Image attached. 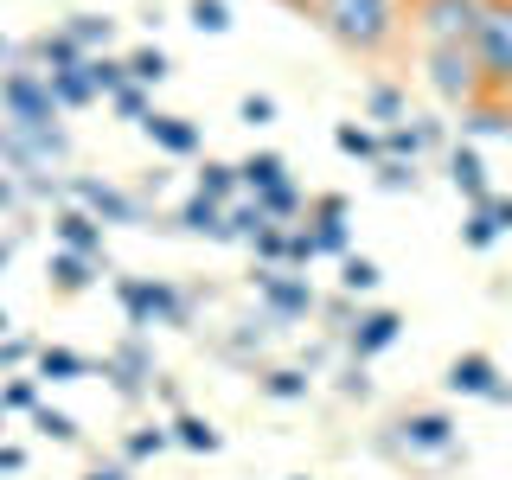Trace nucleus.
<instances>
[{"mask_svg":"<svg viewBox=\"0 0 512 480\" xmlns=\"http://www.w3.org/2000/svg\"><path fill=\"white\" fill-rule=\"evenodd\" d=\"M250 250L263 256L269 269H288V224H269V231H256V237H250Z\"/></svg>","mask_w":512,"mask_h":480,"instance_id":"nucleus-30","label":"nucleus"},{"mask_svg":"<svg viewBox=\"0 0 512 480\" xmlns=\"http://www.w3.org/2000/svg\"><path fill=\"white\" fill-rule=\"evenodd\" d=\"M7 256H13V250H7V244H0V269H7Z\"/></svg>","mask_w":512,"mask_h":480,"instance_id":"nucleus-50","label":"nucleus"},{"mask_svg":"<svg viewBox=\"0 0 512 480\" xmlns=\"http://www.w3.org/2000/svg\"><path fill=\"white\" fill-rule=\"evenodd\" d=\"M0 333H7V308H0Z\"/></svg>","mask_w":512,"mask_h":480,"instance_id":"nucleus-51","label":"nucleus"},{"mask_svg":"<svg viewBox=\"0 0 512 480\" xmlns=\"http://www.w3.org/2000/svg\"><path fill=\"white\" fill-rule=\"evenodd\" d=\"M231 192H237V167H224V160H205V167H199V199L224 205Z\"/></svg>","mask_w":512,"mask_h":480,"instance_id":"nucleus-25","label":"nucleus"},{"mask_svg":"<svg viewBox=\"0 0 512 480\" xmlns=\"http://www.w3.org/2000/svg\"><path fill=\"white\" fill-rule=\"evenodd\" d=\"M64 32H71V39L96 58V52H109V39H116V20H103V13H77V20L64 26Z\"/></svg>","mask_w":512,"mask_h":480,"instance_id":"nucleus-21","label":"nucleus"},{"mask_svg":"<svg viewBox=\"0 0 512 480\" xmlns=\"http://www.w3.org/2000/svg\"><path fill=\"white\" fill-rule=\"evenodd\" d=\"M474 20H480V0H410V26L423 39V52L429 45H468Z\"/></svg>","mask_w":512,"mask_h":480,"instance_id":"nucleus-4","label":"nucleus"},{"mask_svg":"<svg viewBox=\"0 0 512 480\" xmlns=\"http://www.w3.org/2000/svg\"><path fill=\"white\" fill-rule=\"evenodd\" d=\"M378 186L404 192V186H416V167H410V160H384V167H378Z\"/></svg>","mask_w":512,"mask_h":480,"instance_id":"nucleus-40","label":"nucleus"},{"mask_svg":"<svg viewBox=\"0 0 512 480\" xmlns=\"http://www.w3.org/2000/svg\"><path fill=\"white\" fill-rule=\"evenodd\" d=\"M84 480H122V468H90Z\"/></svg>","mask_w":512,"mask_h":480,"instance_id":"nucleus-48","label":"nucleus"},{"mask_svg":"<svg viewBox=\"0 0 512 480\" xmlns=\"http://www.w3.org/2000/svg\"><path fill=\"white\" fill-rule=\"evenodd\" d=\"M148 372H154V365H148V352H141L135 340H128V346L116 352V365H109V378H116V391H128V397L141 391V378H148Z\"/></svg>","mask_w":512,"mask_h":480,"instance_id":"nucleus-20","label":"nucleus"},{"mask_svg":"<svg viewBox=\"0 0 512 480\" xmlns=\"http://www.w3.org/2000/svg\"><path fill=\"white\" fill-rule=\"evenodd\" d=\"M365 109H372V116H378V122H391V128H397V122H404V96H397L391 84H378L372 96H365Z\"/></svg>","mask_w":512,"mask_h":480,"instance_id":"nucleus-37","label":"nucleus"},{"mask_svg":"<svg viewBox=\"0 0 512 480\" xmlns=\"http://www.w3.org/2000/svg\"><path fill=\"white\" fill-rule=\"evenodd\" d=\"M0 416H7V404H0Z\"/></svg>","mask_w":512,"mask_h":480,"instance_id":"nucleus-52","label":"nucleus"},{"mask_svg":"<svg viewBox=\"0 0 512 480\" xmlns=\"http://www.w3.org/2000/svg\"><path fill=\"white\" fill-rule=\"evenodd\" d=\"M52 282L64 288V295L90 288V282H96V276H90V256H77V250H58V256H52Z\"/></svg>","mask_w":512,"mask_h":480,"instance_id":"nucleus-22","label":"nucleus"},{"mask_svg":"<svg viewBox=\"0 0 512 480\" xmlns=\"http://www.w3.org/2000/svg\"><path fill=\"white\" fill-rule=\"evenodd\" d=\"M384 148H391V160H410L416 167V154L436 148V122H397L391 135H384Z\"/></svg>","mask_w":512,"mask_h":480,"instance_id":"nucleus-17","label":"nucleus"},{"mask_svg":"<svg viewBox=\"0 0 512 480\" xmlns=\"http://www.w3.org/2000/svg\"><path fill=\"white\" fill-rule=\"evenodd\" d=\"M448 391L455 397H500V365H493L487 352H461V359L448 365Z\"/></svg>","mask_w":512,"mask_h":480,"instance_id":"nucleus-10","label":"nucleus"},{"mask_svg":"<svg viewBox=\"0 0 512 480\" xmlns=\"http://www.w3.org/2000/svg\"><path fill=\"white\" fill-rule=\"evenodd\" d=\"M141 135H148L160 154H199V128H192L186 116H160L154 109V116L141 122Z\"/></svg>","mask_w":512,"mask_h":480,"instance_id":"nucleus-11","label":"nucleus"},{"mask_svg":"<svg viewBox=\"0 0 512 480\" xmlns=\"http://www.w3.org/2000/svg\"><path fill=\"white\" fill-rule=\"evenodd\" d=\"M448 180H455V192H468V205H487V199H493L487 167H480L474 148H455V154H448Z\"/></svg>","mask_w":512,"mask_h":480,"instance_id":"nucleus-15","label":"nucleus"},{"mask_svg":"<svg viewBox=\"0 0 512 480\" xmlns=\"http://www.w3.org/2000/svg\"><path fill=\"white\" fill-rule=\"evenodd\" d=\"M468 52L480 64V90L500 96V103H512V0H480Z\"/></svg>","mask_w":512,"mask_h":480,"instance_id":"nucleus-2","label":"nucleus"},{"mask_svg":"<svg viewBox=\"0 0 512 480\" xmlns=\"http://www.w3.org/2000/svg\"><path fill=\"white\" fill-rule=\"evenodd\" d=\"M333 141H340V154H359V160H378L384 154V141L372 135V128H359V122H340V128H333Z\"/></svg>","mask_w":512,"mask_h":480,"instance_id":"nucleus-27","label":"nucleus"},{"mask_svg":"<svg viewBox=\"0 0 512 480\" xmlns=\"http://www.w3.org/2000/svg\"><path fill=\"white\" fill-rule=\"evenodd\" d=\"M45 84H52V103H58V109H84L90 96H96V84H90L84 71H64V77H45Z\"/></svg>","mask_w":512,"mask_h":480,"instance_id":"nucleus-24","label":"nucleus"},{"mask_svg":"<svg viewBox=\"0 0 512 480\" xmlns=\"http://www.w3.org/2000/svg\"><path fill=\"white\" fill-rule=\"evenodd\" d=\"M84 77L96 84V96H116V90L128 84V64L109 58V52H96V58H84Z\"/></svg>","mask_w":512,"mask_h":480,"instance_id":"nucleus-23","label":"nucleus"},{"mask_svg":"<svg viewBox=\"0 0 512 480\" xmlns=\"http://www.w3.org/2000/svg\"><path fill=\"white\" fill-rule=\"evenodd\" d=\"M160 77H167V52H160V45H148V52H135L128 58V84H160Z\"/></svg>","mask_w":512,"mask_h":480,"instance_id":"nucleus-31","label":"nucleus"},{"mask_svg":"<svg viewBox=\"0 0 512 480\" xmlns=\"http://www.w3.org/2000/svg\"><path fill=\"white\" fill-rule=\"evenodd\" d=\"M0 58H13V45H7V39H0Z\"/></svg>","mask_w":512,"mask_h":480,"instance_id":"nucleus-49","label":"nucleus"},{"mask_svg":"<svg viewBox=\"0 0 512 480\" xmlns=\"http://www.w3.org/2000/svg\"><path fill=\"white\" fill-rule=\"evenodd\" d=\"M423 64H429V90H436L448 109H468V103L487 96V90H480V64H474L468 45H429Z\"/></svg>","mask_w":512,"mask_h":480,"instance_id":"nucleus-3","label":"nucleus"},{"mask_svg":"<svg viewBox=\"0 0 512 480\" xmlns=\"http://www.w3.org/2000/svg\"><path fill=\"white\" fill-rule=\"evenodd\" d=\"M173 442V429H135V436H128V455H160V448H167Z\"/></svg>","mask_w":512,"mask_h":480,"instance_id":"nucleus-39","label":"nucleus"},{"mask_svg":"<svg viewBox=\"0 0 512 480\" xmlns=\"http://www.w3.org/2000/svg\"><path fill=\"white\" fill-rule=\"evenodd\" d=\"M327 39H340L346 52H384L404 32V0H308Z\"/></svg>","mask_w":512,"mask_h":480,"instance_id":"nucleus-1","label":"nucleus"},{"mask_svg":"<svg viewBox=\"0 0 512 480\" xmlns=\"http://www.w3.org/2000/svg\"><path fill=\"white\" fill-rule=\"evenodd\" d=\"M244 122H250V128L276 122V103H269V96H244Z\"/></svg>","mask_w":512,"mask_h":480,"instance_id":"nucleus-43","label":"nucleus"},{"mask_svg":"<svg viewBox=\"0 0 512 480\" xmlns=\"http://www.w3.org/2000/svg\"><path fill=\"white\" fill-rule=\"evenodd\" d=\"M39 429H45L52 442H71V436H77V423H71L64 410H39Z\"/></svg>","mask_w":512,"mask_h":480,"instance_id":"nucleus-42","label":"nucleus"},{"mask_svg":"<svg viewBox=\"0 0 512 480\" xmlns=\"http://www.w3.org/2000/svg\"><path fill=\"white\" fill-rule=\"evenodd\" d=\"M32 359V340H0V365H20Z\"/></svg>","mask_w":512,"mask_h":480,"instance_id":"nucleus-45","label":"nucleus"},{"mask_svg":"<svg viewBox=\"0 0 512 480\" xmlns=\"http://www.w3.org/2000/svg\"><path fill=\"white\" fill-rule=\"evenodd\" d=\"M314 218L320 224H346V199H340V192H327V199L314 205Z\"/></svg>","mask_w":512,"mask_h":480,"instance_id":"nucleus-44","label":"nucleus"},{"mask_svg":"<svg viewBox=\"0 0 512 480\" xmlns=\"http://www.w3.org/2000/svg\"><path fill=\"white\" fill-rule=\"evenodd\" d=\"M256 295H263V308L282 314V320L314 314V288H308V276H288V269H269V276H256Z\"/></svg>","mask_w":512,"mask_h":480,"instance_id":"nucleus-7","label":"nucleus"},{"mask_svg":"<svg viewBox=\"0 0 512 480\" xmlns=\"http://www.w3.org/2000/svg\"><path fill=\"white\" fill-rule=\"evenodd\" d=\"M39 372L45 378H84L90 365H84V352H71V346H45L39 352Z\"/></svg>","mask_w":512,"mask_h":480,"instance_id":"nucleus-28","label":"nucleus"},{"mask_svg":"<svg viewBox=\"0 0 512 480\" xmlns=\"http://www.w3.org/2000/svg\"><path fill=\"white\" fill-rule=\"evenodd\" d=\"M0 109H7V128H58V103L45 71H7L0 77Z\"/></svg>","mask_w":512,"mask_h":480,"instance_id":"nucleus-5","label":"nucleus"},{"mask_svg":"<svg viewBox=\"0 0 512 480\" xmlns=\"http://www.w3.org/2000/svg\"><path fill=\"white\" fill-rule=\"evenodd\" d=\"M340 282H346V295H372V288L384 282V269L372 263V256H346V269H340Z\"/></svg>","mask_w":512,"mask_h":480,"instance_id":"nucleus-29","label":"nucleus"},{"mask_svg":"<svg viewBox=\"0 0 512 480\" xmlns=\"http://www.w3.org/2000/svg\"><path fill=\"white\" fill-rule=\"evenodd\" d=\"M32 58L45 64V77H64V71H84V58H90V52L71 39V32H45V39L32 45Z\"/></svg>","mask_w":512,"mask_h":480,"instance_id":"nucleus-13","label":"nucleus"},{"mask_svg":"<svg viewBox=\"0 0 512 480\" xmlns=\"http://www.w3.org/2000/svg\"><path fill=\"white\" fill-rule=\"evenodd\" d=\"M461 128L480 141H493V135H512V103H500V96H480V103L461 109Z\"/></svg>","mask_w":512,"mask_h":480,"instance_id":"nucleus-14","label":"nucleus"},{"mask_svg":"<svg viewBox=\"0 0 512 480\" xmlns=\"http://www.w3.org/2000/svg\"><path fill=\"white\" fill-rule=\"evenodd\" d=\"M487 212H493V224H500V231H512V199H487Z\"/></svg>","mask_w":512,"mask_h":480,"instance_id":"nucleus-46","label":"nucleus"},{"mask_svg":"<svg viewBox=\"0 0 512 480\" xmlns=\"http://www.w3.org/2000/svg\"><path fill=\"white\" fill-rule=\"evenodd\" d=\"M173 442H186V448H199V455H212V448H218V429L205 423V416H180V423H173Z\"/></svg>","mask_w":512,"mask_h":480,"instance_id":"nucleus-32","label":"nucleus"},{"mask_svg":"<svg viewBox=\"0 0 512 480\" xmlns=\"http://www.w3.org/2000/svg\"><path fill=\"white\" fill-rule=\"evenodd\" d=\"M192 26L199 32H231V7H224V0H192Z\"/></svg>","mask_w":512,"mask_h":480,"instance_id":"nucleus-35","label":"nucleus"},{"mask_svg":"<svg viewBox=\"0 0 512 480\" xmlns=\"http://www.w3.org/2000/svg\"><path fill=\"white\" fill-rule=\"evenodd\" d=\"M346 256V224H314V256Z\"/></svg>","mask_w":512,"mask_h":480,"instance_id":"nucleus-41","label":"nucleus"},{"mask_svg":"<svg viewBox=\"0 0 512 480\" xmlns=\"http://www.w3.org/2000/svg\"><path fill=\"white\" fill-rule=\"evenodd\" d=\"M122 308H128V320H135V327H186V295L180 288H167V282H141V276H128L122 288Z\"/></svg>","mask_w":512,"mask_h":480,"instance_id":"nucleus-6","label":"nucleus"},{"mask_svg":"<svg viewBox=\"0 0 512 480\" xmlns=\"http://www.w3.org/2000/svg\"><path fill=\"white\" fill-rule=\"evenodd\" d=\"M237 180H244L250 192H269V186L288 180V160H282V154H250L244 167H237Z\"/></svg>","mask_w":512,"mask_h":480,"instance_id":"nucleus-19","label":"nucleus"},{"mask_svg":"<svg viewBox=\"0 0 512 480\" xmlns=\"http://www.w3.org/2000/svg\"><path fill=\"white\" fill-rule=\"evenodd\" d=\"M109 103H116V116H128V122H148L154 116V103H148V90H141V84H122Z\"/></svg>","mask_w":512,"mask_h":480,"instance_id":"nucleus-34","label":"nucleus"},{"mask_svg":"<svg viewBox=\"0 0 512 480\" xmlns=\"http://www.w3.org/2000/svg\"><path fill=\"white\" fill-rule=\"evenodd\" d=\"M256 205L269 212V224H288L301 212V192H295V180H282V186H269V192H256Z\"/></svg>","mask_w":512,"mask_h":480,"instance_id":"nucleus-26","label":"nucleus"},{"mask_svg":"<svg viewBox=\"0 0 512 480\" xmlns=\"http://www.w3.org/2000/svg\"><path fill=\"white\" fill-rule=\"evenodd\" d=\"M0 404H7V410H39V384H32V378H13L7 391H0Z\"/></svg>","mask_w":512,"mask_h":480,"instance_id":"nucleus-38","label":"nucleus"},{"mask_svg":"<svg viewBox=\"0 0 512 480\" xmlns=\"http://www.w3.org/2000/svg\"><path fill=\"white\" fill-rule=\"evenodd\" d=\"M397 442L416 448V455H448V448H455V423H448L442 410H410L404 423H397Z\"/></svg>","mask_w":512,"mask_h":480,"instance_id":"nucleus-9","label":"nucleus"},{"mask_svg":"<svg viewBox=\"0 0 512 480\" xmlns=\"http://www.w3.org/2000/svg\"><path fill=\"white\" fill-rule=\"evenodd\" d=\"M493 237H500V224H493V212H487V205H474V212H468V224H461V244H468V250H487Z\"/></svg>","mask_w":512,"mask_h":480,"instance_id":"nucleus-33","label":"nucleus"},{"mask_svg":"<svg viewBox=\"0 0 512 480\" xmlns=\"http://www.w3.org/2000/svg\"><path fill=\"white\" fill-rule=\"evenodd\" d=\"M397 327H404V320H397L391 308L359 314V327H352V359H372V352H384V346L397 340Z\"/></svg>","mask_w":512,"mask_h":480,"instance_id":"nucleus-12","label":"nucleus"},{"mask_svg":"<svg viewBox=\"0 0 512 480\" xmlns=\"http://www.w3.org/2000/svg\"><path fill=\"white\" fill-rule=\"evenodd\" d=\"M58 244L77 250V256H103V224H96L90 212H64L58 218Z\"/></svg>","mask_w":512,"mask_h":480,"instance_id":"nucleus-16","label":"nucleus"},{"mask_svg":"<svg viewBox=\"0 0 512 480\" xmlns=\"http://www.w3.org/2000/svg\"><path fill=\"white\" fill-rule=\"evenodd\" d=\"M26 468V455H20V448H0V474H20Z\"/></svg>","mask_w":512,"mask_h":480,"instance_id":"nucleus-47","label":"nucleus"},{"mask_svg":"<svg viewBox=\"0 0 512 480\" xmlns=\"http://www.w3.org/2000/svg\"><path fill=\"white\" fill-rule=\"evenodd\" d=\"M180 224H186V231H199V237H231V224H224V205L199 199V192L180 205Z\"/></svg>","mask_w":512,"mask_h":480,"instance_id":"nucleus-18","label":"nucleus"},{"mask_svg":"<svg viewBox=\"0 0 512 480\" xmlns=\"http://www.w3.org/2000/svg\"><path fill=\"white\" fill-rule=\"evenodd\" d=\"M263 391H269V397H282V404H288V397H308V372L282 365V372H269V378H263Z\"/></svg>","mask_w":512,"mask_h":480,"instance_id":"nucleus-36","label":"nucleus"},{"mask_svg":"<svg viewBox=\"0 0 512 480\" xmlns=\"http://www.w3.org/2000/svg\"><path fill=\"white\" fill-rule=\"evenodd\" d=\"M71 192L84 199V212L96 224H141V205L128 199V192H116L109 180H71Z\"/></svg>","mask_w":512,"mask_h":480,"instance_id":"nucleus-8","label":"nucleus"}]
</instances>
